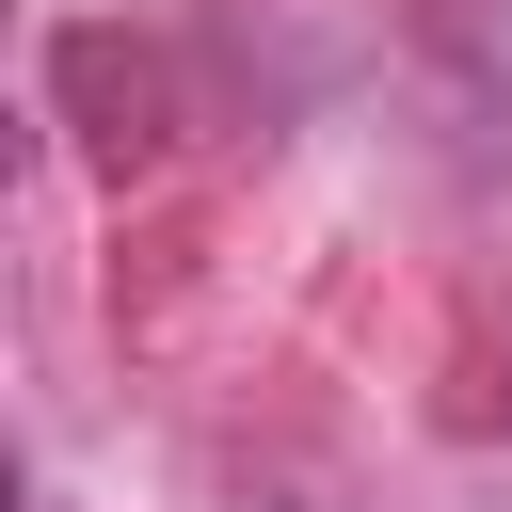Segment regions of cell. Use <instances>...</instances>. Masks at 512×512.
<instances>
[{
  "instance_id": "2",
  "label": "cell",
  "mask_w": 512,
  "mask_h": 512,
  "mask_svg": "<svg viewBox=\"0 0 512 512\" xmlns=\"http://www.w3.org/2000/svg\"><path fill=\"white\" fill-rule=\"evenodd\" d=\"M416 48L464 112V160H512V0H416Z\"/></svg>"
},
{
  "instance_id": "1",
  "label": "cell",
  "mask_w": 512,
  "mask_h": 512,
  "mask_svg": "<svg viewBox=\"0 0 512 512\" xmlns=\"http://www.w3.org/2000/svg\"><path fill=\"white\" fill-rule=\"evenodd\" d=\"M48 96H64V128H80V160H160L176 144V80H160V48H128L112 16H80V32H48Z\"/></svg>"
}]
</instances>
